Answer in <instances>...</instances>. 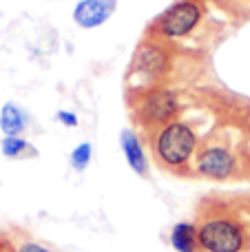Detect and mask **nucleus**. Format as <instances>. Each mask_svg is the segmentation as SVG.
I'll return each instance as SVG.
<instances>
[{
  "mask_svg": "<svg viewBox=\"0 0 250 252\" xmlns=\"http://www.w3.org/2000/svg\"><path fill=\"white\" fill-rule=\"evenodd\" d=\"M151 151L159 168L175 175L186 173L199 151V137L188 122L175 120L151 133Z\"/></svg>",
  "mask_w": 250,
  "mask_h": 252,
  "instance_id": "1",
  "label": "nucleus"
},
{
  "mask_svg": "<svg viewBox=\"0 0 250 252\" xmlns=\"http://www.w3.org/2000/svg\"><path fill=\"white\" fill-rule=\"evenodd\" d=\"M199 252H246L250 235L246 223L228 208H211L197 221Z\"/></svg>",
  "mask_w": 250,
  "mask_h": 252,
  "instance_id": "2",
  "label": "nucleus"
},
{
  "mask_svg": "<svg viewBox=\"0 0 250 252\" xmlns=\"http://www.w3.org/2000/svg\"><path fill=\"white\" fill-rule=\"evenodd\" d=\"M133 122L146 133H155L162 126L171 124L180 115V95L173 89L155 84V87H140L131 91L128 97Z\"/></svg>",
  "mask_w": 250,
  "mask_h": 252,
  "instance_id": "3",
  "label": "nucleus"
},
{
  "mask_svg": "<svg viewBox=\"0 0 250 252\" xmlns=\"http://www.w3.org/2000/svg\"><path fill=\"white\" fill-rule=\"evenodd\" d=\"M206 7L202 0H175L149 25V33L159 40H180L199 27Z\"/></svg>",
  "mask_w": 250,
  "mask_h": 252,
  "instance_id": "4",
  "label": "nucleus"
},
{
  "mask_svg": "<svg viewBox=\"0 0 250 252\" xmlns=\"http://www.w3.org/2000/svg\"><path fill=\"white\" fill-rule=\"evenodd\" d=\"M171 69H173V51L168 49L166 40L146 35L137 44L135 53H133L128 73L144 80L142 87H155V84H162L166 80Z\"/></svg>",
  "mask_w": 250,
  "mask_h": 252,
  "instance_id": "5",
  "label": "nucleus"
},
{
  "mask_svg": "<svg viewBox=\"0 0 250 252\" xmlns=\"http://www.w3.org/2000/svg\"><path fill=\"white\" fill-rule=\"evenodd\" d=\"M237 170V157L226 144H206L195 155V173L211 182H226Z\"/></svg>",
  "mask_w": 250,
  "mask_h": 252,
  "instance_id": "6",
  "label": "nucleus"
},
{
  "mask_svg": "<svg viewBox=\"0 0 250 252\" xmlns=\"http://www.w3.org/2000/svg\"><path fill=\"white\" fill-rule=\"evenodd\" d=\"M118 0H80L73 7V22L80 29H95L113 16Z\"/></svg>",
  "mask_w": 250,
  "mask_h": 252,
  "instance_id": "7",
  "label": "nucleus"
},
{
  "mask_svg": "<svg viewBox=\"0 0 250 252\" xmlns=\"http://www.w3.org/2000/svg\"><path fill=\"white\" fill-rule=\"evenodd\" d=\"M120 146H122L124 159H126V164L133 168V173L140 175V177H149V173H151L149 157H146L144 144L140 142L135 130L124 128L122 133H120Z\"/></svg>",
  "mask_w": 250,
  "mask_h": 252,
  "instance_id": "8",
  "label": "nucleus"
},
{
  "mask_svg": "<svg viewBox=\"0 0 250 252\" xmlns=\"http://www.w3.org/2000/svg\"><path fill=\"white\" fill-rule=\"evenodd\" d=\"M29 126V115L16 102H4L0 109V128L4 135H22Z\"/></svg>",
  "mask_w": 250,
  "mask_h": 252,
  "instance_id": "9",
  "label": "nucleus"
},
{
  "mask_svg": "<svg viewBox=\"0 0 250 252\" xmlns=\"http://www.w3.org/2000/svg\"><path fill=\"white\" fill-rule=\"evenodd\" d=\"M171 246L175 252H199L197 223L180 221L171 230Z\"/></svg>",
  "mask_w": 250,
  "mask_h": 252,
  "instance_id": "10",
  "label": "nucleus"
},
{
  "mask_svg": "<svg viewBox=\"0 0 250 252\" xmlns=\"http://www.w3.org/2000/svg\"><path fill=\"white\" fill-rule=\"evenodd\" d=\"M0 151L7 159H29V157L38 155L35 146L27 142L22 135H4L0 142Z\"/></svg>",
  "mask_w": 250,
  "mask_h": 252,
  "instance_id": "11",
  "label": "nucleus"
},
{
  "mask_svg": "<svg viewBox=\"0 0 250 252\" xmlns=\"http://www.w3.org/2000/svg\"><path fill=\"white\" fill-rule=\"evenodd\" d=\"M91 157H93V146L91 142H82L78 144V146L71 151V168L78 170V173H82L84 168H87L89 164H91Z\"/></svg>",
  "mask_w": 250,
  "mask_h": 252,
  "instance_id": "12",
  "label": "nucleus"
},
{
  "mask_svg": "<svg viewBox=\"0 0 250 252\" xmlns=\"http://www.w3.org/2000/svg\"><path fill=\"white\" fill-rule=\"evenodd\" d=\"M9 239H11V237H9ZM11 244H13V248H16V252H53L44 244H40V241H35V239H29V237L11 239Z\"/></svg>",
  "mask_w": 250,
  "mask_h": 252,
  "instance_id": "13",
  "label": "nucleus"
},
{
  "mask_svg": "<svg viewBox=\"0 0 250 252\" xmlns=\"http://www.w3.org/2000/svg\"><path fill=\"white\" fill-rule=\"evenodd\" d=\"M56 118H58V122H60L62 126H66V128H75V126L80 124V120H78V115L73 113V111H58L56 113Z\"/></svg>",
  "mask_w": 250,
  "mask_h": 252,
  "instance_id": "14",
  "label": "nucleus"
},
{
  "mask_svg": "<svg viewBox=\"0 0 250 252\" xmlns=\"http://www.w3.org/2000/svg\"><path fill=\"white\" fill-rule=\"evenodd\" d=\"M0 252H16V248H13V244H11L9 237H0Z\"/></svg>",
  "mask_w": 250,
  "mask_h": 252,
  "instance_id": "15",
  "label": "nucleus"
}]
</instances>
